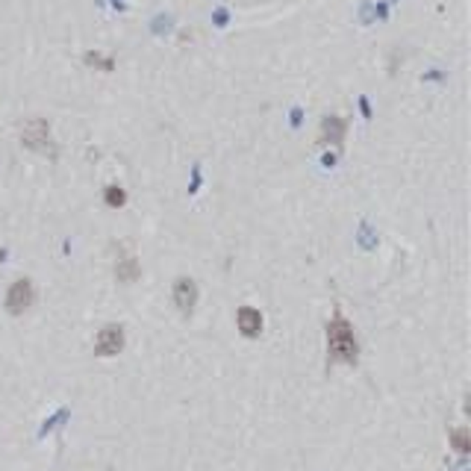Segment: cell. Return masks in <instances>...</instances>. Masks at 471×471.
<instances>
[{"label":"cell","mask_w":471,"mask_h":471,"mask_svg":"<svg viewBox=\"0 0 471 471\" xmlns=\"http://www.w3.org/2000/svg\"><path fill=\"white\" fill-rule=\"evenodd\" d=\"M357 353H360V345H357V336H353L350 321L342 312H336L330 324H327V357H330V362H357Z\"/></svg>","instance_id":"obj_1"},{"label":"cell","mask_w":471,"mask_h":471,"mask_svg":"<svg viewBox=\"0 0 471 471\" xmlns=\"http://www.w3.org/2000/svg\"><path fill=\"white\" fill-rule=\"evenodd\" d=\"M21 141L27 145L30 150L38 153H54V139H50V127L47 121H27L21 130Z\"/></svg>","instance_id":"obj_2"},{"label":"cell","mask_w":471,"mask_h":471,"mask_svg":"<svg viewBox=\"0 0 471 471\" xmlns=\"http://www.w3.org/2000/svg\"><path fill=\"white\" fill-rule=\"evenodd\" d=\"M33 300H36L33 283L30 280H15L12 283V289H9V295H6V309L12 312V316H24V312L33 307Z\"/></svg>","instance_id":"obj_3"},{"label":"cell","mask_w":471,"mask_h":471,"mask_svg":"<svg viewBox=\"0 0 471 471\" xmlns=\"http://www.w3.org/2000/svg\"><path fill=\"white\" fill-rule=\"evenodd\" d=\"M174 300H177V307H180L183 316H189V312L194 309V304H198V286H194V280L180 277L174 283Z\"/></svg>","instance_id":"obj_4"},{"label":"cell","mask_w":471,"mask_h":471,"mask_svg":"<svg viewBox=\"0 0 471 471\" xmlns=\"http://www.w3.org/2000/svg\"><path fill=\"white\" fill-rule=\"evenodd\" d=\"M124 348V330L118 324H109V327H103L100 336H98V353H118Z\"/></svg>","instance_id":"obj_5"},{"label":"cell","mask_w":471,"mask_h":471,"mask_svg":"<svg viewBox=\"0 0 471 471\" xmlns=\"http://www.w3.org/2000/svg\"><path fill=\"white\" fill-rule=\"evenodd\" d=\"M235 324H239V330L245 336H256L263 330V316H259V309H254V307H242L235 312Z\"/></svg>","instance_id":"obj_6"},{"label":"cell","mask_w":471,"mask_h":471,"mask_svg":"<svg viewBox=\"0 0 471 471\" xmlns=\"http://www.w3.org/2000/svg\"><path fill=\"white\" fill-rule=\"evenodd\" d=\"M345 130H348V124L342 121V118H327V121L321 124V139H330L333 145H342Z\"/></svg>","instance_id":"obj_7"},{"label":"cell","mask_w":471,"mask_h":471,"mask_svg":"<svg viewBox=\"0 0 471 471\" xmlns=\"http://www.w3.org/2000/svg\"><path fill=\"white\" fill-rule=\"evenodd\" d=\"M115 274H118V280H136L139 277V263L133 256H127V259H121V263L115 265Z\"/></svg>","instance_id":"obj_8"},{"label":"cell","mask_w":471,"mask_h":471,"mask_svg":"<svg viewBox=\"0 0 471 471\" xmlns=\"http://www.w3.org/2000/svg\"><path fill=\"white\" fill-rule=\"evenodd\" d=\"M124 201H127V198H124V189H115V186L107 189V203H109V206H124Z\"/></svg>","instance_id":"obj_9"},{"label":"cell","mask_w":471,"mask_h":471,"mask_svg":"<svg viewBox=\"0 0 471 471\" xmlns=\"http://www.w3.org/2000/svg\"><path fill=\"white\" fill-rule=\"evenodd\" d=\"M454 445H456V448H460L463 454L468 451V433H465V430H454Z\"/></svg>","instance_id":"obj_10"},{"label":"cell","mask_w":471,"mask_h":471,"mask_svg":"<svg viewBox=\"0 0 471 471\" xmlns=\"http://www.w3.org/2000/svg\"><path fill=\"white\" fill-rule=\"evenodd\" d=\"M88 65H98V68H112L109 59H100V56H88Z\"/></svg>","instance_id":"obj_11"}]
</instances>
